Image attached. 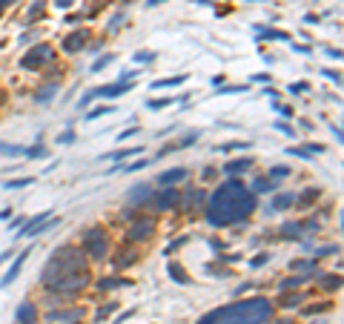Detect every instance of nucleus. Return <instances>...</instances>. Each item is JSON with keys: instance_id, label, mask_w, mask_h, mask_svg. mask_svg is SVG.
I'll list each match as a JSON object with an SVG mask.
<instances>
[{"instance_id": "obj_26", "label": "nucleus", "mask_w": 344, "mask_h": 324, "mask_svg": "<svg viewBox=\"0 0 344 324\" xmlns=\"http://www.w3.org/2000/svg\"><path fill=\"white\" fill-rule=\"evenodd\" d=\"M141 149H121V152H112V155H106V161H121V158H129V155H138Z\"/></svg>"}, {"instance_id": "obj_33", "label": "nucleus", "mask_w": 344, "mask_h": 324, "mask_svg": "<svg viewBox=\"0 0 344 324\" xmlns=\"http://www.w3.org/2000/svg\"><path fill=\"white\" fill-rule=\"evenodd\" d=\"M261 37H273V40H287V34L284 32H273V29H261Z\"/></svg>"}, {"instance_id": "obj_21", "label": "nucleus", "mask_w": 344, "mask_h": 324, "mask_svg": "<svg viewBox=\"0 0 344 324\" xmlns=\"http://www.w3.org/2000/svg\"><path fill=\"white\" fill-rule=\"evenodd\" d=\"M184 81H187V75H175V78H164V81H155L152 86H155V89H166V86H181Z\"/></svg>"}, {"instance_id": "obj_41", "label": "nucleus", "mask_w": 344, "mask_h": 324, "mask_svg": "<svg viewBox=\"0 0 344 324\" xmlns=\"http://www.w3.org/2000/svg\"><path fill=\"white\" fill-rule=\"evenodd\" d=\"M267 261H270V256H267V253H261L258 259H252V267H261V264H267Z\"/></svg>"}, {"instance_id": "obj_37", "label": "nucleus", "mask_w": 344, "mask_h": 324, "mask_svg": "<svg viewBox=\"0 0 344 324\" xmlns=\"http://www.w3.org/2000/svg\"><path fill=\"white\" fill-rule=\"evenodd\" d=\"M172 103V97H164V100H149V106L152 109H161V106H169Z\"/></svg>"}, {"instance_id": "obj_3", "label": "nucleus", "mask_w": 344, "mask_h": 324, "mask_svg": "<svg viewBox=\"0 0 344 324\" xmlns=\"http://www.w3.org/2000/svg\"><path fill=\"white\" fill-rule=\"evenodd\" d=\"M273 319V304L264 295L244 298L227 307H215L210 313H204L198 324H267Z\"/></svg>"}, {"instance_id": "obj_20", "label": "nucleus", "mask_w": 344, "mask_h": 324, "mask_svg": "<svg viewBox=\"0 0 344 324\" xmlns=\"http://www.w3.org/2000/svg\"><path fill=\"white\" fill-rule=\"evenodd\" d=\"M301 301H304V295H301V292H284L281 298H278V304H281V307H298Z\"/></svg>"}, {"instance_id": "obj_27", "label": "nucleus", "mask_w": 344, "mask_h": 324, "mask_svg": "<svg viewBox=\"0 0 344 324\" xmlns=\"http://www.w3.org/2000/svg\"><path fill=\"white\" fill-rule=\"evenodd\" d=\"M109 112H112V106H98V109H89V112H86V121H95V118L109 115Z\"/></svg>"}, {"instance_id": "obj_9", "label": "nucleus", "mask_w": 344, "mask_h": 324, "mask_svg": "<svg viewBox=\"0 0 344 324\" xmlns=\"http://www.w3.org/2000/svg\"><path fill=\"white\" fill-rule=\"evenodd\" d=\"M83 319V310L81 307H72V310H52L46 316L49 324H72V322H81Z\"/></svg>"}, {"instance_id": "obj_44", "label": "nucleus", "mask_w": 344, "mask_h": 324, "mask_svg": "<svg viewBox=\"0 0 344 324\" xmlns=\"http://www.w3.org/2000/svg\"><path fill=\"white\" fill-rule=\"evenodd\" d=\"M9 3H15V0H0V9H6Z\"/></svg>"}, {"instance_id": "obj_47", "label": "nucleus", "mask_w": 344, "mask_h": 324, "mask_svg": "<svg viewBox=\"0 0 344 324\" xmlns=\"http://www.w3.org/2000/svg\"><path fill=\"white\" fill-rule=\"evenodd\" d=\"M72 324H78V322H72Z\"/></svg>"}, {"instance_id": "obj_45", "label": "nucleus", "mask_w": 344, "mask_h": 324, "mask_svg": "<svg viewBox=\"0 0 344 324\" xmlns=\"http://www.w3.org/2000/svg\"><path fill=\"white\" fill-rule=\"evenodd\" d=\"M158 3H164V0H149V6H158Z\"/></svg>"}, {"instance_id": "obj_7", "label": "nucleus", "mask_w": 344, "mask_h": 324, "mask_svg": "<svg viewBox=\"0 0 344 324\" xmlns=\"http://www.w3.org/2000/svg\"><path fill=\"white\" fill-rule=\"evenodd\" d=\"M152 195H155V190H152L149 184H135V187L126 193V204H129V207H144V204L152 201Z\"/></svg>"}, {"instance_id": "obj_28", "label": "nucleus", "mask_w": 344, "mask_h": 324, "mask_svg": "<svg viewBox=\"0 0 344 324\" xmlns=\"http://www.w3.org/2000/svg\"><path fill=\"white\" fill-rule=\"evenodd\" d=\"M290 175V166H273L270 169V181H276V178H287Z\"/></svg>"}, {"instance_id": "obj_11", "label": "nucleus", "mask_w": 344, "mask_h": 324, "mask_svg": "<svg viewBox=\"0 0 344 324\" xmlns=\"http://www.w3.org/2000/svg\"><path fill=\"white\" fill-rule=\"evenodd\" d=\"M129 89H132L129 83H109V86L92 89V92H89V100H95V97H118V95H126Z\"/></svg>"}, {"instance_id": "obj_38", "label": "nucleus", "mask_w": 344, "mask_h": 324, "mask_svg": "<svg viewBox=\"0 0 344 324\" xmlns=\"http://www.w3.org/2000/svg\"><path fill=\"white\" fill-rule=\"evenodd\" d=\"M333 253H339V247H321V250H318V259H324V256H333Z\"/></svg>"}, {"instance_id": "obj_35", "label": "nucleus", "mask_w": 344, "mask_h": 324, "mask_svg": "<svg viewBox=\"0 0 344 324\" xmlns=\"http://www.w3.org/2000/svg\"><path fill=\"white\" fill-rule=\"evenodd\" d=\"M115 307H118L115 301H112V304H106V307H100V310H98V319H106V316H109V313H112Z\"/></svg>"}, {"instance_id": "obj_14", "label": "nucleus", "mask_w": 344, "mask_h": 324, "mask_svg": "<svg viewBox=\"0 0 344 324\" xmlns=\"http://www.w3.org/2000/svg\"><path fill=\"white\" fill-rule=\"evenodd\" d=\"M26 256H29V250H23V253H20V256L15 259V264L9 267V273H6V275H3V281H0L3 287H9V284H12V281L17 278V273H20V267H23V261H26Z\"/></svg>"}, {"instance_id": "obj_19", "label": "nucleus", "mask_w": 344, "mask_h": 324, "mask_svg": "<svg viewBox=\"0 0 344 324\" xmlns=\"http://www.w3.org/2000/svg\"><path fill=\"white\" fill-rule=\"evenodd\" d=\"M124 284H129V281H126V278H118V275H109V278H100V281H98L100 290H118V287H124Z\"/></svg>"}, {"instance_id": "obj_24", "label": "nucleus", "mask_w": 344, "mask_h": 324, "mask_svg": "<svg viewBox=\"0 0 344 324\" xmlns=\"http://www.w3.org/2000/svg\"><path fill=\"white\" fill-rule=\"evenodd\" d=\"M307 278H310V275H293V278H284L278 287H281V292H287V290H293V287H298V284H304Z\"/></svg>"}, {"instance_id": "obj_16", "label": "nucleus", "mask_w": 344, "mask_h": 324, "mask_svg": "<svg viewBox=\"0 0 344 324\" xmlns=\"http://www.w3.org/2000/svg\"><path fill=\"white\" fill-rule=\"evenodd\" d=\"M250 163L252 158H232L229 163H224V169H227V175H238V172H247Z\"/></svg>"}, {"instance_id": "obj_25", "label": "nucleus", "mask_w": 344, "mask_h": 324, "mask_svg": "<svg viewBox=\"0 0 344 324\" xmlns=\"http://www.w3.org/2000/svg\"><path fill=\"white\" fill-rule=\"evenodd\" d=\"M0 155H26V149L15 144H0Z\"/></svg>"}, {"instance_id": "obj_39", "label": "nucleus", "mask_w": 344, "mask_h": 324, "mask_svg": "<svg viewBox=\"0 0 344 324\" xmlns=\"http://www.w3.org/2000/svg\"><path fill=\"white\" fill-rule=\"evenodd\" d=\"M327 307H330V301H327V304H318V307H307L304 313H307V316H313V313H321V310H327Z\"/></svg>"}, {"instance_id": "obj_48", "label": "nucleus", "mask_w": 344, "mask_h": 324, "mask_svg": "<svg viewBox=\"0 0 344 324\" xmlns=\"http://www.w3.org/2000/svg\"><path fill=\"white\" fill-rule=\"evenodd\" d=\"M0 12H3V9H0Z\"/></svg>"}, {"instance_id": "obj_8", "label": "nucleus", "mask_w": 344, "mask_h": 324, "mask_svg": "<svg viewBox=\"0 0 344 324\" xmlns=\"http://www.w3.org/2000/svg\"><path fill=\"white\" fill-rule=\"evenodd\" d=\"M86 43H89V29H78V32H72V34H66V37H63L61 49L72 55V52H81Z\"/></svg>"}, {"instance_id": "obj_36", "label": "nucleus", "mask_w": 344, "mask_h": 324, "mask_svg": "<svg viewBox=\"0 0 344 324\" xmlns=\"http://www.w3.org/2000/svg\"><path fill=\"white\" fill-rule=\"evenodd\" d=\"M75 141V132L69 130V132H63V135H58V144H72Z\"/></svg>"}, {"instance_id": "obj_30", "label": "nucleus", "mask_w": 344, "mask_h": 324, "mask_svg": "<svg viewBox=\"0 0 344 324\" xmlns=\"http://www.w3.org/2000/svg\"><path fill=\"white\" fill-rule=\"evenodd\" d=\"M112 61H115L112 55H103V58H98V61H95V64H92V72H100L103 66H109V64H112Z\"/></svg>"}, {"instance_id": "obj_32", "label": "nucleus", "mask_w": 344, "mask_h": 324, "mask_svg": "<svg viewBox=\"0 0 344 324\" xmlns=\"http://www.w3.org/2000/svg\"><path fill=\"white\" fill-rule=\"evenodd\" d=\"M339 284H342L339 275H324V287H327V290H339Z\"/></svg>"}, {"instance_id": "obj_5", "label": "nucleus", "mask_w": 344, "mask_h": 324, "mask_svg": "<svg viewBox=\"0 0 344 324\" xmlns=\"http://www.w3.org/2000/svg\"><path fill=\"white\" fill-rule=\"evenodd\" d=\"M52 58H55V49H52L49 43H40V46H34V49H29V52L23 55L20 66H23V69H37V66L49 64Z\"/></svg>"}, {"instance_id": "obj_17", "label": "nucleus", "mask_w": 344, "mask_h": 324, "mask_svg": "<svg viewBox=\"0 0 344 324\" xmlns=\"http://www.w3.org/2000/svg\"><path fill=\"white\" fill-rule=\"evenodd\" d=\"M310 227H315V224H310ZM307 224H298V221H287L281 227V235L284 238H298L301 235V229H310Z\"/></svg>"}, {"instance_id": "obj_43", "label": "nucleus", "mask_w": 344, "mask_h": 324, "mask_svg": "<svg viewBox=\"0 0 344 324\" xmlns=\"http://www.w3.org/2000/svg\"><path fill=\"white\" fill-rule=\"evenodd\" d=\"M55 6H58V9H69V6H72V0H55Z\"/></svg>"}, {"instance_id": "obj_10", "label": "nucleus", "mask_w": 344, "mask_h": 324, "mask_svg": "<svg viewBox=\"0 0 344 324\" xmlns=\"http://www.w3.org/2000/svg\"><path fill=\"white\" fill-rule=\"evenodd\" d=\"M155 232V224L149 221V218H141V221H132V227H129V241H147L149 235Z\"/></svg>"}, {"instance_id": "obj_29", "label": "nucleus", "mask_w": 344, "mask_h": 324, "mask_svg": "<svg viewBox=\"0 0 344 324\" xmlns=\"http://www.w3.org/2000/svg\"><path fill=\"white\" fill-rule=\"evenodd\" d=\"M32 178H15V181H9L6 184V190H20V187H29Z\"/></svg>"}, {"instance_id": "obj_42", "label": "nucleus", "mask_w": 344, "mask_h": 324, "mask_svg": "<svg viewBox=\"0 0 344 324\" xmlns=\"http://www.w3.org/2000/svg\"><path fill=\"white\" fill-rule=\"evenodd\" d=\"M290 155H298V158H310V152H307V149H290Z\"/></svg>"}, {"instance_id": "obj_2", "label": "nucleus", "mask_w": 344, "mask_h": 324, "mask_svg": "<svg viewBox=\"0 0 344 324\" xmlns=\"http://www.w3.org/2000/svg\"><path fill=\"white\" fill-rule=\"evenodd\" d=\"M258 198L250 187L238 178H229L224 181L215 193L210 195L207 201V221L213 227H229V224H238L241 218H247L252 210H255Z\"/></svg>"}, {"instance_id": "obj_46", "label": "nucleus", "mask_w": 344, "mask_h": 324, "mask_svg": "<svg viewBox=\"0 0 344 324\" xmlns=\"http://www.w3.org/2000/svg\"><path fill=\"white\" fill-rule=\"evenodd\" d=\"M273 324H290V322H273Z\"/></svg>"}, {"instance_id": "obj_31", "label": "nucleus", "mask_w": 344, "mask_h": 324, "mask_svg": "<svg viewBox=\"0 0 344 324\" xmlns=\"http://www.w3.org/2000/svg\"><path fill=\"white\" fill-rule=\"evenodd\" d=\"M290 267H293V270H307V273H315V264H313V261H293Z\"/></svg>"}, {"instance_id": "obj_18", "label": "nucleus", "mask_w": 344, "mask_h": 324, "mask_svg": "<svg viewBox=\"0 0 344 324\" xmlns=\"http://www.w3.org/2000/svg\"><path fill=\"white\" fill-rule=\"evenodd\" d=\"M55 92H58V83H46V86H40V89L34 92V100H37V103H49V100L55 97Z\"/></svg>"}, {"instance_id": "obj_34", "label": "nucleus", "mask_w": 344, "mask_h": 324, "mask_svg": "<svg viewBox=\"0 0 344 324\" xmlns=\"http://www.w3.org/2000/svg\"><path fill=\"white\" fill-rule=\"evenodd\" d=\"M147 163H149V161H147V158H138V161H135V163H129V166H126V172H135V169H144Z\"/></svg>"}, {"instance_id": "obj_22", "label": "nucleus", "mask_w": 344, "mask_h": 324, "mask_svg": "<svg viewBox=\"0 0 344 324\" xmlns=\"http://www.w3.org/2000/svg\"><path fill=\"white\" fill-rule=\"evenodd\" d=\"M276 190V184L270 181V178H255V184H252V193H273Z\"/></svg>"}, {"instance_id": "obj_15", "label": "nucleus", "mask_w": 344, "mask_h": 324, "mask_svg": "<svg viewBox=\"0 0 344 324\" xmlns=\"http://www.w3.org/2000/svg\"><path fill=\"white\" fill-rule=\"evenodd\" d=\"M293 201H295V195L281 193V195H276V198H273V204H270L267 210H270V212H281V210H287V207H293Z\"/></svg>"}, {"instance_id": "obj_13", "label": "nucleus", "mask_w": 344, "mask_h": 324, "mask_svg": "<svg viewBox=\"0 0 344 324\" xmlns=\"http://www.w3.org/2000/svg\"><path fill=\"white\" fill-rule=\"evenodd\" d=\"M15 319H17V324H34V322H37V310H34V304H32V301H23V304L17 307Z\"/></svg>"}, {"instance_id": "obj_12", "label": "nucleus", "mask_w": 344, "mask_h": 324, "mask_svg": "<svg viewBox=\"0 0 344 324\" xmlns=\"http://www.w3.org/2000/svg\"><path fill=\"white\" fill-rule=\"evenodd\" d=\"M187 169L184 166H178V169H166V172H161L158 175V184H164V187H175V184H181V181H187Z\"/></svg>"}, {"instance_id": "obj_40", "label": "nucleus", "mask_w": 344, "mask_h": 324, "mask_svg": "<svg viewBox=\"0 0 344 324\" xmlns=\"http://www.w3.org/2000/svg\"><path fill=\"white\" fill-rule=\"evenodd\" d=\"M152 58H155L152 52H138V55H135V61H141V64H144V61H152Z\"/></svg>"}, {"instance_id": "obj_6", "label": "nucleus", "mask_w": 344, "mask_h": 324, "mask_svg": "<svg viewBox=\"0 0 344 324\" xmlns=\"http://www.w3.org/2000/svg\"><path fill=\"white\" fill-rule=\"evenodd\" d=\"M181 204V198H178V190L175 187H164L161 193L152 195V207H155L158 212H169L172 207H178Z\"/></svg>"}, {"instance_id": "obj_23", "label": "nucleus", "mask_w": 344, "mask_h": 324, "mask_svg": "<svg viewBox=\"0 0 344 324\" xmlns=\"http://www.w3.org/2000/svg\"><path fill=\"white\" fill-rule=\"evenodd\" d=\"M169 275L178 281V284H187L189 281V275H187V270L181 267V264H169Z\"/></svg>"}, {"instance_id": "obj_4", "label": "nucleus", "mask_w": 344, "mask_h": 324, "mask_svg": "<svg viewBox=\"0 0 344 324\" xmlns=\"http://www.w3.org/2000/svg\"><path fill=\"white\" fill-rule=\"evenodd\" d=\"M81 247H83V256H89L95 261H103L109 256V238L100 227H89L81 238Z\"/></svg>"}, {"instance_id": "obj_1", "label": "nucleus", "mask_w": 344, "mask_h": 324, "mask_svg": "<svg viewBox=\"0 0 344 324\" xmlns=\"http://www.w3.org/2000/svg\"><path fill=\"white\" fill-rule=\"evenodd\" d=\"M89 270H86V261L81 256L78 247H61L52 253V259L46 261L43 273H40V281L46 284V290L58 292L61 298H69V295H78L89 284Z\"/></svg>"}]
</instances>
